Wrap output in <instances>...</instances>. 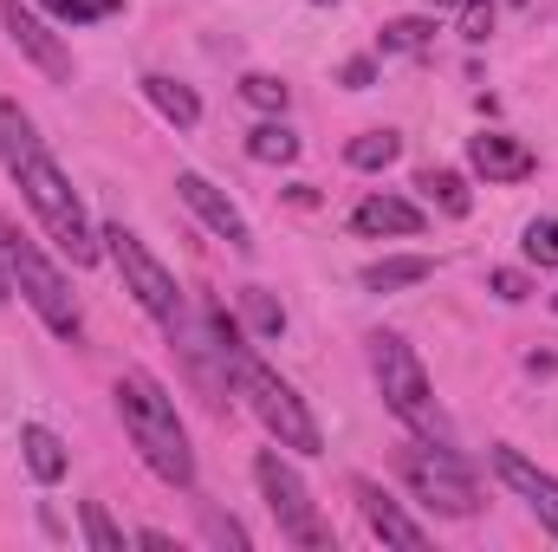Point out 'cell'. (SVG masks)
<instances>
[{"mask_svg":"<svg viewBox=\"0 0 558 552\" xmlns=\"http://www.w3.org/2000/svg\"><path fill=\"white\" fill-rule=\"evenodd\" d=\"M468 163H474V176H487V182H526V176L539 169V156L520 137H507V131H481V137L468 143Z\"/></svg>","mask_w":558,"mask_h":552,"instance_id":"11","label":"cell"},{"mask_svg":"<svg viewBox=\"0 0 558 552\" xmlns=\"http://www.w3.org/2000/svg\"><path fill=\"white\" fill-rule=\"evenodd\" d=\"M428 274H435V261H428V254H397V261H371L357 279H364L371 292H397V286H422Z\"/></svg>","mask_w":558,"mask_h":552,"instance_id":"17","label":"cell"},{"mask_svg":"<svg viewBox=\"0 0 558 552\" xmlns=\"http://www.w3.org/2000/svg\"><path fill=\"white\" fill-rule=\"evenodd\" d=\"M254 481H260L267 514L279 520V533H286L292 547H331V533L318 527V507H312L305 481L292 475V461H286L279 448H260V455H254Z\"/></svg>","mask_w":558,"mask_h":552,"instance_id":"7","label":"cell"},{"mask_svg":"<svg viewBox=\"0 0 558 552\" xmlns=\"http://www.w3.org/2000/svg\"><path fill=\"white\" fill-rule=\"evenodd\" d=\"M416 189L435 202V208H441V215H468V208H474V195H468V182H461L454 169H422Z\"/></svg>","mask_w":558,"mask_h":552,"instance_id":"19","label":"cell"},{"mask_svg":"<svg viewBox=\"0 0 558 552\" xmlns=\"http://www.w3.org/2000/svg\"><path fill=\"white\" fill-rule=\"evenodd\" d=\"M33 149H39V137H33V118H26L13 98H0V163H7V169H20Z\"/></svg>","mask_w":558,"mask_h":552,"instance_id":"18","label":"cell"},{"mask_svg":"<svg viewBox=\"0 0 558 552\" xmlns=\"http://www.w3.org/2000/svg\"><path fill=\"white\" fill-rule=\"evenodd\" d=\"M105 248H111V261H118L124 286L137 292L143 312H149V319H156L162 332H175V325H182L189 312H182V286L169 279V267H162V261H156V254L143 248V241L131 235V228H124V221H111V228H105Z\"/></svg>","mask_w":558,"mask_h":552,"instance_id":"6","label":"cell"},{"mask_svg":"<svg viewBox=\"0 0 558 552\" xmlns=\"http://www.w3.org/2000/svg\"><path fill=\"white\" fill-rule=\"evenodd\" d=\"M357 501H364V520H371V533H377L384 547H410V552L428 547V533H422L416 520H410V514L377 488V481H357Z\"/></svg>","mask_w":558,"mask_h":552,"instance_id":"13","label":"cell"},{"mask_svg":"<svg viewBox=\"0 0 558 552\" xmlns=\"http://www.w3.org/2000/svg\"><path fill=\"white\" fill-rule=\"evenodd\" d=\"M20 448H26V468H33V481H65L72 455H65V442H59L46 422H26V429H20Z\"/></svg>","mask_w":558,"mask_h":552,"instance_id":"16","label":"cell"},{"mask_svg":"<svg viewBox=\"0 0 558 552\" xmlns=\"http://www.w3.org/2000/svg\"><path fill=\"white\" fill-rule=\"evenodd\" d=\"M234 377H241V391H247V404H254V416L267 422L279 435V448H299V455H318L325 448V435H318V422H312V410L299 404V391L286 384V377H274L260 358H234Z\"/></svg>","mask_w":558,"mask_h":552,"instance_id":"5","label":"cell"},{"mask_svg":"<svg viewBox=\"0 0 558 552\" xmlns=\"http://www.w3.org/2000/svg\"><path fill=\"white\" fill-rule=\"evenodd\" d=\"M241 98H247L254 111H286L292 85H286V79H274V72H247V79H241Z\"/></svg>","mask_w":558,"mask_h":552,"instance_id":"23","label":"cell"},{"mask_svg":"<svg viewBox=\"0 0 558 552\" xmlns=\"http://www.w3.org/2000/svg\"><path fill=\"white\" fill-rule=\"evenodd\" d=\"M507 7H526V0H507Z\"/></svg>","mask_w":558,"mask_h":552,"instance_id":"33","label":"cell"},{"mask_svg":"<svg viewBox=\"0 0 558 552\" xmlns=\"http://www.w3.org/2000/svg\"><path fill=\"white\" fill-rule=\"evenodd\" d=\"M461 39L487 46L494 39V0H461Z\"/></svg>","mask_w":558,"mask_h":552,"instance_id":"27","label":"cell"},{"mask_svg":"<svg viewBox=\"0 0 558 552\" xmlns=\"http://www.w3.org/2000/svg\"><path fill=\"white\" fill-rule=\"evenodd\" d=\"M143 98H149V105H156L175 131H195V124H202V98H195L189 85L162 79V72H149V79H143Z\"/></svg>","mask_w":558,"mask_h":552,"instance_id":"15","label":"cell"},{"mask_svg":"<svg viewBox=\"0 0 558 552\" xmlns=\"http://www.w3.org/2000/svg\"><path fill=\"white\" fill-rule=\"evenodd\" d=\"M371 371H377V384H384V404L403 416L422 442H448V416L435 410L416 351H410L397 332H377V338H371Z\"/></svg>","mask_w":558,"mask_h":552,"instance_id":"4","label":"cell"},{"mask_svg":"<svg viewBox=\"0 0 558 552\" xmlns=\"http://www.w3.org/2000/svg\"><path fill=\"white\" fill-rule=\"evenodd\" d=\"M208 540H221V547H247V533H241L234 520H221V514H208Z\"/></svg>","mask_w":558,"mask_h":552,"instance_id":"31","label":"cell"},{"mask_svg":"<svg viewBox=\"0 0 558 552\" xmlns=\"http://www.w3.org/2000/svg\"><path fill=\"white\" fill-rule=\"evenodd\" d=\"M494 468H500V481H507V488H513V494H520V501H526V507H533V514L558 533V481H553V475H546V468H533L520 448H494Z\"/></svg>","mask_w":558,"mask_h":552,"instance_id":"12","label":"cell"},{"mask_svg":"<svg viewBox=\"0 0 558 552\" xmlns=\"http://www.w3.org/2000/svg\"><path fill=\"white\" fill-rule=\"evenodd\" d=\"M338 79H344L351 92H364V85H377V59H351V65H344Z\"/></svg>","mask_w":558,"mask_h":552,"instance_id":"30","label":"cell"},{"mask_svg":"<svg viewBox=\"0 0 558 552\" xmlns=\"http://www.w3.org/2000/svg\"><path fill=\"white\" fill-rule=\"evenodd\" d=\"M422 7H461V0H422Z\"/></svg>","mask_w":558,"mask_h":552,"instance_id":"32","label":"cell"},{"mask_svg":"<svg viewBox=\"0 0 558 552\" xmlns=\"http://www.w3.org/2000/svg\"><path fill=\"white\" fill-rule=\"evenodd\" d=\"M0 26H7V39H13V46H20L46 79H59V85L72 79V52H65V46L52 39V26H46V20H33L20 0H0Z\"/></svg>","mask_w":558,"mask_h":552,"instance_id":"9","label":"cell"},{"mask_svg":"<svg viewBox=\"0 0 558 552\" xmlns=\"http://www.w3.org/2000/svg\"><path fill=\"white\" fill-rule=\"evenodd\" d=\"M0 261H7V274H13V286L26 292V305L46 319V332H59V338H78V299L65 292V279H59V267L39 254V241L33 235H20V221H7L0 228Z\"/></svg>","mask_w":558,"mask_h":552,"instance_id":"3","label":"cell"},{"mask_svg":"<svg viewBox=\"0 0 558 552\" xmlns=\"http://www.w3.org/2000/svg\"><path fill=\"white\" fill-rule=\"evenodd\" d=\"M0 299H7V286H0Z\"/></svg>","mask_w":558,"mask_h":552,"instance_id":"34","label":"cell"},{"mask_svg":"<svg viewBox=\"0 0 558 552\" xmlns=\"http://www.w3.org/2000/svg\"><path fill=\"white\" fill-rule=\"evenodd\" d=\"M351 228L357 235H422L428 215H422L416 202H403V195H371V202H357Z\"/></svg>","mask_w":558,"mask_h":552,"instance_id":"14","label":"cell"},{"mask_svg":"<svg viewBox=\"0 0 558 552\" xmlns=\"http://www.w3.org/2000/svg\"><path fill=\"white\" fill-rule=\"evenodd\" d=\"M247 156H254V163H292V156H299V137H292L286 124H260V131L247 137Z\"/></svg>","mask_w":558,"mask_h":552,"instance_id":"22","label":"cell"},{"mask_svg":"<svg viewBox=\"0 0 558 552\" xmlns=\"http://www.w3.org/2000/svg\"><path fill=\"white\" fill-rule=\"evenodd\" d=\"M175 195H182V202H189V208H195V215H202V221H208L228 248L254 254V228H247V215H241V208H234V202H228L208 176H195V169H189V176H175Z\"/></svg>","mask_w":558,"mask_h":552,"instance_id":"10","label":"cell"},{"mask_svg":"<svg viewBox=\"0 0 558 552\" xmlns=\"http://www.w3.org/2000/svg\"><path fill=\"white\" fill-rule=\"evenodd\" d=\"M428 33H435L428 20H390V26H384V52H422Z\"/></svg>","mask_w":558,"mask_h":552,"instance_id":"26","label":"cell"},{"mask_svg":"<svg viewBox=\"0 0 558 552\" xmlns=\"http://www.w3.org/2000/svg\"><path fill=\"white\" fill-rule=\"evenodd\" d=\"M118 416H124L137 455L169 481V488H195V448H189V435H182V422H175V404L162 397V384H156L149 371H124V377H118Z\"/></svg>","mask_w":558,"mask_h":552,"instance_id":"1","label":"cell"},{"mask_svg":"<svg viewBox=\"0 0 558 552\" xmlns=\"http://www.w3.org/2000/svg\"><path fill=\"white\" fill-rule=\"evenodd\" d=\"M124 0H46V13L59 20V26H85V20H105V13H118Z\"/></svg>","mask_w":558,"mask_h":552,"instance_id":"25","label":"cell"},{"mask_svg":"<svg viewBox=\"0 0 558 552\" xmlns=\"http://www.w3.org/2000/svg\"><path fill=\"white\" fill-rule=\"evenodd\" d=\"M241 305H247V325H254L260 338H279V332H286V305H279L267 286H247V292H241Z\"/></svg>","mask_w":558,"mask_h":552,"instance_id":"21","label":"cell"},{"mask_svg":"<svg viewBox=\"0 0 558 552\" xmlns=\"http://www.w3.org/2000/svg\"><path fill=\"white\" fill-rule=\"evenodd\" d=\"M487 286H494V292H500L507 305H520V299L533 292V286H526V274H513V267H500V274H487Z\"/></svg>","mask_w":558,"mask_h":552,"instance_id":"29","label":"cell"},{"mask_svg":"<svg viewBox=\"0 0 558 552\" xmlns=\"http://www.w3.org/2000/svg\"><path fill=\"white\" fill-rule=\"evenodd\" d=\"M78 520H85V540H92L98 552H124V533H118V520L105 514V501H85Z\"/></svg>","mask_w":558,"mask_h":552,"instance_id":"24","label":"cell"},{"mask_svg":"<svg viewBox=\"0 0 558 552\" xmlns=\"http://www.w3.org/2000/svg\"><path fill=\"white\" fill-rule=\"evenodd\" d=\"M526 261L558 267V221H526Z\"/></svg>","mask_w":558,"mask_h":552,"instance_id":"28","label":"cell"},{"mask_svg":"<svg viewBox=\"0 0 558 552\" xmlns=\"http://www.w3.org/2000/svg\"><path fill=\"white\" fill-rule=\"evenodd\" d=\"M397 156H403V137H397V131H364V137L344 149L351 169H390Z\"/></svg>","mask_w":558,"mask_h":552,"instance_id":"20","label":"cell"},{"mask_svg":"<svg viewBox=\"0 0 558 552\" xmlns=\"http://www.w3.org/2000/svg\"><path fill=\"white\" fill-rule=\"evenodd\" d=\"M403 481L416 488L435 514H474V507H481L474 475H468V461H461L448 442H416V448H403Z\"/></svg>","mask_w":558,"mask_h":552,"instance_id":"8","label":"cell"},{"mask_svg":"<svg viewBox=\"0 0 558 552\" xmlns=\"http://www.w3.org/2000/svg\"><path fill=\"white\" fill-rule=\"evenodd\" d=\"M13 176H20V189H26L39 228L59 241V254H72V267H92V261H98V235H92V221H85V202H78L72 182L59 176V163H52L46 149H33Z\"/></svg>","mask_w":558,"mask_h":552,"instance_id":"2","label":"cell"},{"mask_svg":"<svg viewBox=\"0 0 558 552\" xmlns=\"http://www.w3.org/2000/svg\"><path fill=\"white\" fill-rule=\"evenodd\" d=\"M553 305H558V292H553Z\"/></svg>","mask_w":558,"mask_h":552,"instance_id":"35","label":"cell"}]
</instances>
